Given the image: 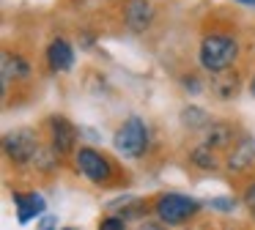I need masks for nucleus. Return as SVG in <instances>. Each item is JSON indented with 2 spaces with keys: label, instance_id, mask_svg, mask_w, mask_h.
Returning a JSON list of instances; mask_svg holds the SVG:
<instances>
[{
  "label": "nucleus",
  "instance_id": "423d86ee",
  "mask_svg": "<svg viewBox=\"0 0 255 230\" xmlns=\"http://www.w3.org/2000/svg\"><path fill=\"white\" fill-rule=\"evenodd\" d=\"M151 19H154V5L148 0H127V5H124V22H127L129 30H134V33L145 30L151 25Z\"/></svg>",
  "mask_w": 255,
  "mask_h": 230
},
{
  "label": "nucleus",
  "instance_id": "39448f33",
  "mask_svg": "<svg viewBox=\"0 0 255 230\" xmlns=\"http://www.w3.org/2000/svg\"><path fill=\"white\" fill-rule=\"evenodd\" d=\"M74 159H77V170L88 181H94V184H105L113 173L110 162H107L99 151H94V148H80V151L74 153Z\"/></svg>",
  "mask_w": 255,
  "mask_h": 230
},
{
  "label": "nucleus",
  "instance_id": "412c9836",
  "mask_svg": "<svg viewBox=\"0 0 255 230\" xmlns=\"http://www.w3.org/2000/svg\"><path fill=\"white\" fill-rule=\"evenodd\" d=\"M63 230H72V228H63Z\"/></svg>",
  "mask_w": 255,
  "mask_h": 230
},
{
  "label": "nucleus",
  "instance_id": "1a4fd4ad",
  "mask_svg": "<svg viewBox=\"0 0 255 230\" xmlns=\"http://www.w3.org/2000/svg\"><path fill=\"white\" fill-rule=\"evenodd\" d=\"M14 206H17V219L22 225H28L33 217H39L44 211V197L30 192V195H22V192H14Z\"/></svg>",
  "mask_w": 255,
  "mask_h": 230
},
{
  "label": "nucleus",
  "instance_id": "f3484780",
  "mask_svg": "<svg viewBox=\"0 0 255 230\" xmlns=\"http://www.w3.org/2000/svg\"><path fill=\"white\" fill-rule=\"evenodd\" d=\"M52 225H55V217H44V219H41V228L39 230H52Z\"/></svg>",
  "mask_w": 255,
  "mask_h": 230
},
{
  "label": "nucleus",
  "instance_id": "6ab92c4d",
  "mask_svg": "<svg viewBox=\"0 0 255 230\" xmlns=\"http://www.w3.org/2000/svg\"><path fill=\"white\" fill-rule=\"evenodd\" d=\"M250 93L255 96V74H253V80H250Z\"/></svg>",
  "mask_w": 255,
  "mask_h": 230
},
{
  "label": "nucleus",
  "instance_id": "4468645a",
  "mask_svg": "<svg viewBox=\"0 0 255 230\" xmlns=\"http://www.w3.org/2000/svg\"><path fill=\"white\" fill-rule=\"evenodd\" d=\"M99 230H127V225H124V217H107L99 225Z\"/></svg>",
  "mask_w": 255,
  "mask_h": 230
},
{
  "label": "nucleus",
  "instance_id": "f8f14e48",
  "mask_svg": "<svg viewBox=\"0 0 255 230\" xmlns=\"http://www.w3.org/2000/svg\"><path fill=\"white\" fill-rule=\"evenodd\" d=\"M214 148L211 145H200V148H195L192 151V162L198 164V167H203V170H214L217 167V159H214Z\"/></svg>",
  "mask_w": 255,
  "mask_h": 230
},
{
  "label": "nucleus",
  "instance_id": "7ed1b4c3",
  "mask_svg": "<svg viewBox=\"0 0 255 230\" xmlns=\"http://www.w3.org/2000/svg\"><path fill=\"white\" fill-rule=\"evenodd\" d=\"M116 148H118V153H124L129 159L143 156L145 148H148V129H145L143 120L140 118L124 120L121 129L116 131Z\"/></svg>",
  "mask_w": 255,
  "mask_h": 230
},
{
  "label": "nucleus",
  "instance_id": "2eb2a0df",
  "mask_svg": "<svg viewBox=\"0 0 255 230\" xmlns=\"http://www.w3.org/2000/svg\"><path fill=\"white\" fill-rule=\"evenodd\" d=\"M211 208H217V211H233L236 200L233 197H217V200H211Z\"/></svg>",
  "mask_w": 255,
  "mask_h": 230
},
{
  "label": "nucleus",
  "instance_id": "dca6fc26",
  "mask_svg": "<svg viewBox=\"0 0 255 230\" xmlns=\"http://www.w3.org/2000/svg\"><path fill=\"white\" fill-rule=\"evenodd\" d=\"M244 203H247V208L253 211V217H255V184L247 189V195H244Z\"/></svg>",
  "mask_w": 255,
  "mask_h": 230
},
{
  "label": "nucleus",
  "instance_id": "0eeeda50",
  "mask_svg": "<svg viewBox=\"0 0 255 230\" xmlns=\"http://www.w3.org/2000/svg\"><path fill=\"white\" fill-rule=\"evenodd\" d=\"M50 126H52V151H55L58 156H66V153H72V151H74V140H77V131H74V126L69 123L66 118H52Z\"/></svg>",
  "mask_w": 255,
  "mask_h": 230
},
{
  "label": "nucleus",
  "instance_id": "a211bd4d",
  "mask_svg": "<svg viewBox=\"0 0 255 230\" xmlns=\"http://www.w3.org/2000/svg\"><path fill=\"white\" fill-rule=\"evenodd\" d=\"M137 230H162V225H154V222H145V225H140Z\"/></svg>",
  "mask_w": 255,
  "mask_h": 230
},
{
  "label": "nucleus",
  "instance_id": "f257e3e1",
  "mask_svg": "<svg viewBox=\"0 0 255 230\" xmlns=\"http://www.w3.org/2000/svg\"><path fill=\"white\" fill-rule=\"evenodd\" d=\"M236 55H239V44L228 33H211L200 44V66L206 71H214V74L228 71V66L236 60Z\"/></svg>",
  "mask_w": 255,
  "mask_h": 230
},
{
  "label": "nucleus",
  "instance_id": "9b49d317",
  "mask_svg": "<svg viewBox=\"0 0 255 230\" xmlns=\"http://www.w3.org/2000/svg\"><path fill=\"white\" fill-rule=\"evenodd\" d=\"M231 137H233V129H231L228 123H211V129H209V140H206V145H211V148L228 145V142H231Z\"/></svg>",
  "mask_w": 255,
  "mask_h": 230
},
{
  "label": "nucleus",
  "instance_id": "6e6552de",
  "mask_svg": "<svg viewBox=\"0 0 255 230\" xmlns=\"http://www.w3.org/2000/svg\"><path fill=\"white\" fill-rule=\"evenodd\" d=\"M47 63L52 71H69L74 66V49L66 38H52L47 47Z\"/></svg>",
  "mask_w": 255,
  "mask_h": 230
},
{
  "label": "nucleus",
  "instance_id": "ddd939ff",
  "mask_svg": "<svg viewBox=\"0 0 255 230\" xmlns=\"http://www.w3.org/2000/svg\"><path fill=\"white\" fill-rule=\"evenodd\" d=\"M203 120H206V115L200 113L198 107H187V113H184V123L195 126V123H203Z\"/></svg>",
  "mask_w": 255,
  "mask_h": 230
},
{
  "label": "nucleus",
  "instance_id": "20e7f679",
  "mask_svg": "<svg viewBox=\"0 0 255 230\" xmlns=\"http://www.w3.org/2000/svg\"><path fill=\"white\" fill-rule=\"evenodd\" d=\"M3 148H6V156L11 159V162H17V164L30 162V159H36V153H39V142H36L33 131H28V129H19V131L6 134Z\"/></svg>",
  "mask_w": 255,
  "mask_h": 230
},
{
  "label": "nucleus",
  "instance_id": "aec40b11",
  "mask_svg": "<svg viewBox=\"0 0 255 230\" xmlns=\"http://www.w3.org/2000/svg\"><path fill=\"white\" fill-rule=\"evenodd\" d=\"M239 3H244V5H255V0H239Z\"/></svg>",
  "mask_w": 255,
  "mask_h": 230
},
{
  "label": "nucleus",
  "instance_id": "f03ea898",
  "mask_svg": "<svg viewBox=\"0 0 255 230\" xmlns=\"http://www.w3.org/2000/svg\"><path fill=\"white\" fill-rule=\"evenodd\" d=\"M154 208L162 225H184L187 219H192L198 214L200 203L195 197L178 195V192H165V195H159Z\"/></svg>",
  "mask_w": 255,
  "mask_h": 230
},
{
  "label": "nucleus",
  "instance_id": "9d476101",
  "mask_svg": "<svg viewBox=\"0 0 255 230\" xmlns=\"http://www.w3.org/2000/svg\"><path fill=\"white\" fill-rule=\"evenodd\" d=\"M253 162H255V142L250 140V137H244V140L231 151V156H228V167L231 170H244Z\"/></svg>",
  "mask_w": 255,
  "mask_h": 230
}]
</instances>
